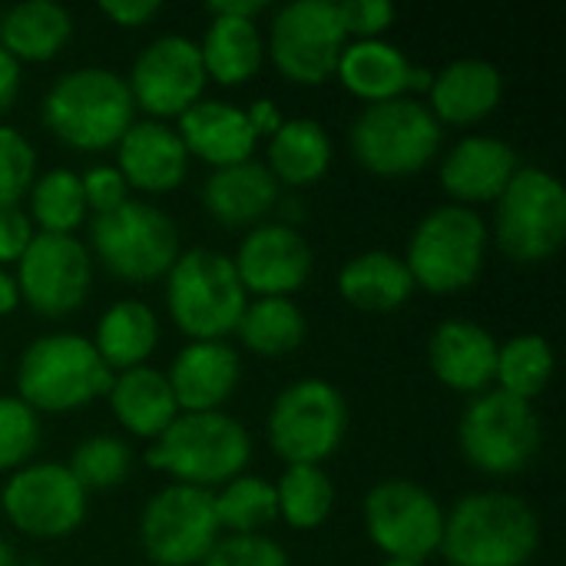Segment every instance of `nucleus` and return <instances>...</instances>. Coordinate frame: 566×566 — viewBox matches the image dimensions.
<instances>
[{
	"mask_svg": "<svg viewBox=\"0 0 566 566\" xmlns=\"http://www.w3.org/2000/svg\"><path fill=\"white\" fill-rule=\"evenodd\" d=\"M245 116H249V123H252V129H255V136H262V133H275L279 126H282V109H279V103L275 99H269V96H259V99H252L249 106H245Z\"/></svg>",
	"mask_w": 566,
	"mask_h": 566,
	"instance_id": "nucleus-46",
	"label": "nucleus"
},
{
	"mask_svg": "<svg viewBox=\"0 0 566 566\" xmlns=\"http://www.w3.org/2000/svg\"><path fill=\"white\" fill-rule=\"evenodd\" d=\"M249 461L252 438L229 411H182L146 448L149 468L206 491L245 474Z\"/></svg>",
	"mask_w": 566,
	"mask_h": 566,
	"instance_id": "nucleus-2",
	"label": "nucleus"
},
{
	"mask_svg": "<svg viewBox=\"0 0 566 566\" xmlns=\"http://www.w3.org/2000/svg\"><path fill=\"white\" fill-rule=\"evenodd\" d=\"M159 342V318L143 298H119L113 302L93 335V348L109 365V371H126L136 365H146V358L156 352Z\"/></svg>",
	"mask_w": 566,
	"mask_h": 566,
	"instance_id": "nucleus-29",
	"label": "nucleus"
},
{
	"mask_svg": "<svg viewBox=\"0 0 566 566\" xmlns=\"http://www.w3.org/2000/svg\"><path fill=\"white\" fill-rule=\"evenodd\" d=\"M544 431L534 401L514 398L501 388L478 391L458 421L461 454L484 474H517L541 451Z\"/></svg>",
	"mask_w": 566,
	"mask_h": 566,
	"instance_id": "nucleus-9",
	"label": "nucleus"
},
{
	"mask_svg": "<svg viewBox=\"0 0 566 566\" xmlns=\"http://www.w3.org/2000/svg\"><path fill=\"white\" fill-rule=\"evenodd\" d=\"M36 179V149L30 136L0 123V206H17Z\"/></svg>",
	"mask_w": 566,
	"mask_h": 566,
	"instance_id": "nucleus-40",
	"label": "nucleus"
},
{
	"mask_svg": "<svg viewBox=\"0 0 566 566\" xmlns=\"http://www.w3.org/2000/svg\"><path fill=\"white\" fill-rule=\"evenodd\" d=\"M199 566H289V554L269 534H226Z\"/></svg>",
	"mask_w": 566,
	"mask_h": 566,
	"instance_id": "nucleus-41",
	"label": "nucleus"
},
{
	"mask_svg": "<svg viewBox=\"0 0 566 566\" xmlns=\"http://www.w3.org/2000/svg\"><path fill=\"white\" fill-rule=\"evenodd\" d=\"M431 80H434V70H428L421 63H411V70H408V90H431Z\"/></svg>",
	"mask_w": 566,
	"mask_h": 566,
	"instance_id": "nucleus-50",
	"label": "nucleus"
},
{
	"mask_svg": "<svg viewBox=\"0 0 566 566\" xmlns=\"http://www.w3.org/2000/svg\"><path fill=\"white\" fill-rule=\"evenodd\" d=\"M494 239L517 262H544L566 239V189L544 166H521L494 199Z\"/></svg>",
	"mask_w": 566,
	"mask_h": 566,
	"instance_id": "nucleus-11",
	"label": "nucleus"
},
{
	"mask_svg": "<svg viewBox=\"0 0 566 566\" xmlns=\"http://www.w3.org/2000/svg\"><path fill=\"white\" fill-rule=\"evenodd\" d=\"M0 566H17V551L7 541H0Z\"/></svg>",
	"mask_w": 566,
	"mask_h": 566,
	"instance_id": "nucleus-51",
	"label": "nucleus"
},
{
	"mask_svg": "<svg viewBox=\"0 0 566 566\" xmlns=\"http://www.w3.org/2000/svg\"><path fill=\"white\" fill-rule=\"evenodd\" d=\"M338 13L348 30V40H368L381 36L395 23L398 7L391 0H342Z\"/></svg>",
	"mask_w": 566,
	"mask_h": 566,
	"instance_id": "nucleus-42",
	"label": "nucleus"
},
{
	"mask_svg": "<svg viewBox=\"0 0 566 566\" xmlns=\"http://www.w3.org/2000/svg\"><path fill=\"white\" fill-rule=\"evenodd\" d=\"M40 415L23 401L0 395V471L23 468L40 444Z\"/></svg>",
	"mask_w": 566,
	"mask_h": 566,
	"instance_id": "nucleus-39",
	"label": "nucleus"
},
{
	"mask_svg": "<svg viewBox=\"0 0 566 566\" xmlns=\"http://www.w3.org/2000/svg\"><path fill=\"white\" fill-rule=\"evenodd\" d=\"M166 305L192 342H212L235 332L249 292L239 282L232 255L216 249H186L166 272Z\"/></svg>",
	"mask_w": 566,
	"mask_h": 566,
	"instance_id": "nucleus-5",
	"label": "nucleus"
},
{
	"mask_svg": "<svg viewBox=\"0 0 566 566\" xmlns=\"http://www.w3.org/2000/svg\"><path fill=\"white\" fill-rule=\"evenodd\" d=\"M232 265L245 292L255 295H292L312 275L315 255L295 226L259 222L239 242Z\"/></svg>",
	"mask_w": 566,
	"mask_h": 566,
	"instance_id": "nucleus-18",
	"label": "nucleus"
},
{
	"mask_svg": "<svg viewBox=\"0 0 566 566\" xmlns=\"http://www.w3.org/2000/svg\"><path fill=\"white\" fill-rule=\"evenodd\" d=\"M517 169H521V156L507 139L474 133L448 149L438 172L448 196L461 206H471V202L497 199Z\"/></svg>",
	"mask_w": 566,
	"mask_h": 566,
	"instance_id": "nucleus-20",
	"label": "nucleus"
},
{
	"mask_svg": "<svg viewBox=\"0 0 566 566\" xmlns=\"http://www.w3.org/2000/svg\"><path fill=\"white\" fill-rule=\"evenodd\" d=\"M83 196H86V209L93 212H106V209H116L119 202L129 199V186L123 179V172L116 169V163H99V166H90L83 176Z\"/></svg>",
	"mask_w": 566,
	"mask_h": 566,
	"instance_id": "nucleus-43",
	"label": "nucleus"
},
{
	"mask_svg": "<svg viewBox=\"0 0 566 566\" xmlns=\"http://www.w3.org/2000/svg\"><path fill=\"white\" fill-rule=\"evenodd\" d=\"M338 292L361 312H391L411 298L415 279L401 255L388 249H368L338 269Z\"/></svg>",
	"mask_w": 566,
	"mask_h": 566,
	"instance_id": "nucleus-28",
	"label": "nucleus"
},
{
	"mask_svg": "<svg viewBox=\"0 0 566 566\" xmlns=\"http://www.w3.org/2000/svg\"><path fill=\"white\" fill-rule=\"evenodd\" d=\"M176 119V133L182 136L189 156L206 159L212 169L252 159V149L259 143L245 109L226 99H196Z\"/></svg>",
	"mask_w": 566,
	"mask_h": 566,
	"instance_id": "nucleus-24",
	"label": "nucleus"
},
{
	"mask_svg": "<svg viewBox=\"0 0 566 566\" xmlns=\"http://www.w3.org/2000/svg\"><path fill=\"white\" fill-rule=\"evenodd\" d=\"M428 365L441 385L478 395L494 381L497 338L474 318H444L428 338Z\"/></svg>",
	"mask_w": 566,
	"mask_h": 566,
	"instance_id": "nucleus-21",
	"label": "nucleus"
},
{
	"mask_svg": "<svg viewBox=\"0 0 566 566\" xmlns=\"http://www.w3.org/2000/svg\"><path fill=\"white\" fill-rule=\"evenodd\" d=\"M99 10L119 27H143L163 10V3L159 0H103Z\"/></svg>",
	"mask_w": 566,
	"mask_h": 566,
	"instance_id": "nucleus-45",
	"label": "nucleus"
},
{
	"mask_svg": "<svg viewBox=\"0 0 566 566\" xmlns=\"http://www.w3.org/2000/svg\"><path fill=\"white\" fill-rule=\"evenodd\" d=\"M222 537L216 491L169 481L139 514V544L159 566H196Z\"/></svg>",
	"mask_w": 566,
	"mask_h": 566,
	"instance_id": "nucleus-12",
	"label": "nucleus"
},
{
	"mask_svg": "<svg viewBox=\"0 0 566 566\" xmlns=\"http://www.w3.org/2000/svg\"><path fill=\"white\" fill-rule=\"evenodd\" d=\"M17 289L20 298L46 315L60 318L83 305L90 282H93V262L90 249L76 235L63 232H33L27 252L17 259Z\"/></svg>",
	"mask_w": 566,
	"mask_h": 566,
	"instance_id": "nucleus-16",
	"label": "nucleus"
},
{
	"mask_svg": "<svg viewBox=\"0 0 566 566\" xmlns=\"http://www.w3.org/2000/svg\"><path fill=\"white\" fill-rule=\"evenodd\" d=\"M441 123L418 96L365 103L348 126L355 159L378 176H408L424 169L441 146Z\"/></svg>",
	"mask_w": 566,
	"mask_h": 566,
	"instance_id": "nucleus-6",
	"label": "nucleus"
},
{
	"mask_svg": "<svg viewBox=\"0 0 566 566\" xmlns=\"http://www.w3.org/2000/svg\"><path fill=\"white\" fill-rule=\"evenodd\" d=\"M265 431L285 464H322L348 434V401L325 378H298L275 395Z\"/></svg>",
	"mask_w": 566,
	"mask_h": 566,
	"instance_id": "nucleus-10",
	"label": "nucleus"
},
{
	"mask_svg": "<svg viewBox=\"0 0 566 566\" xmlns=\"http://www.w3.org/2000/svg\"><path fill=\"white\" fill-rule=\"evenodd\" d=\"M20 305V289H17V279L0 265V315L13 312Z\"/></svg>",
	"mask_w": 566,
	"mask_h": 566,
	"instance_id": "nucleus-49",
	"label": "nucleus"
},
{
	"mask_svg": "<svg viewBox=\"0 0 566 566\" xmlns=\"http://www.w3.org/2000/svg\"><path fill=\"white\" fill-rule=\"evenodd\" d=\"M116 169L126 186L143 192H172L189 172V149L176 126L163 119H133L116 143Z\"/></svg>",
	"mask_w": 566,
	"mask_h": 566,
	"instance_id": "nucleus-19",
	"label": "nucleus"
},
{
	"mask_svg": "<svg viewBox=\"0 0 566 566\" xmlns=\"http://www.w3.org/2000/svg\"><path fill=\"white\" fill-rule=\"evenodd\" d=\"M0 13H3V10H0Z\"/></svg>",
	"mask_w": 566,
	"mask_h": 566,
	"instance_id": "nucleus-54",
	"label": "nucleus"
},
{
	"mask_svg": "<svg viewBox=\"0 0 566 566\" xmlns=\"http://www.w3.org/2000/svg\"><path fill=\"white\" fill-rule=\"evenodd\" d=\"M20 80H23L20 60H17V56H10V53L0 46V113L17 99V93H20Z\"/></svg>",
	"mask_w": 566,
	"mask_h": 566,
	"instance_id": "nucleus-47",
	"label": "nucleus"
},
{
	"mask_svg": "<svg viewBox=\"0 0 566 566\" xmlns=\"http://www.w3.org/2000/svg\"><path fill=\"white\" fill-rule=\"evenodd\" d=\"M199 53H202L206 76H212L226 86H239L262 66L265 43H262L255 20L212 17V23L202 33Z\"/></svg>",
	"mask_w": 566,
	"mask_h": 566,
	"instance_id": "nucleus-32",
	"label": "nucleus"
},
{
	"mask_svg": "<svg viewBox=\"0 0 566 566\" xmlns=\"http://www.w3.org/2000/svg\"><path fill=\"white\" fill-rule=\"evenodd\" d=\"M305 312L292 295H255L235 325V335L255 355H289L305 342Z\"/></svg>",
	"mask_w": 566,
	"mask_h": 566,
	"instance_id": "nucleus-33",
	"label": "nucleus"
},
{
	"mask_svg": "<svg viewBox=\"0 0 566 566\" xmlns=\"http://www.w3.org/2000/svg\"><path fill=\"white\" fill-rule=\"evenodd\" d=\"M279 179L259 159L219 166L202 182V206L222 226H259L279 206Z\"/></svg>",
	"mask_w": 566,
	"mask_h": 566,
	"instance_id": "nucleus-23",
	"label": "nucleus"
},
{
	"mask_svg": "<svg viewBox=\"0 0 566 566\" xmlns=\"http://www.w3.org/2000/svg\"><path fill=\"white\" fill-rule=\"evenodd\" d=\"M428 96V109L438 123H478L497 109L504 76L484 56H458L434 73Z\"/></svg>",
	"mask_w": 566,
	"mask_h": 566,
	"instance_id": "nucleus-25",
	"label": "nucleus"
},
{
	"mask_svg": "<svg viewBox=\"0 0 566 566\" xmlns=\"http://www.w3.org/2000/svg\"><path fill=\"white\" fill-rule=\"evenodd\" d=\"M488 252V222L481 212L461 202L434 206L428 209L411 239L405 265L415 279V285H424L428 292L451 295L468 289L481 269Z\"/></svg>",
	"mask_w": 566,
	"mask_h": 566,
	"instance_id": "nucleus-7",
	"label": "nucleus"
},
{
	"mask_svg": "<svg viewBox=\"0 0 566 566\" xmlns=\"http://www.w3.org/2000/svg\"><path fill=\"white\" fill-rule=\"evenodd\" d=\"M0 507L10 524L30 537H66L86 517V491L60 461H33L17 468L3 491Z\"/></svg>",
	"mask_w": 566,
	"mask_h": 566,
	"instance_id": "nucleus-15",
	"label": "nucleus"
},
{
	"mask_svg": "<svg viewBox=\"0 0 566 566\" xmlns=\"http://www.w3.org/2000/svg\"><path fill=\"white\" fill-rule=\"evenodd\" d=\"M20 566H50V564H43V560H27V564H20Z\"/></svg>",
	"mask_w": 566,
	"mask_h": 566,
	"instance_id": "nucleus-53",
	"label": "nucleus"
},
{
	"mask_svg": "<svg viewBox=\"0 0 566 566\" xmlns=\"http://www.w3.org/2000/svg\"><path fill=\"white\" fill-rule=\"evenodd\" d=\"M66 468L83 491H106L126 481L133 468V448L116 434H90L73 448Z\"/></svg>",
	"mask_w": 566,
	"mask_h": 566,
	"instance_id": "nucleus-38",
	"label": "nucleus"
},
{
	"mask_svg": "<svg viewBox=\"0 0 566 566\" xmlns=\"http://www.w3.org/2000/svg\"><path fill=\"white\" fill-rule=\"evenodd\" d=\"M541 547L537 511L511 491H471L444 514L441 554L451 566H524Z\"/></svg>",
	"mask_w": 566,
	"mask_h": 566,
	"instance_id": "nucleus-1",
	"label": "nucleus"
},
{
	"mask_svg": "<svg viewBox=\"0 0 566 566\" xmlns=\"http://www.w3.org/2000/svg\"><path fill=\"white\" fill-rule=\"evenodd\" d=\"M381 566H424V564H415V560H395V557H388Z\"/></svg>",
	"mask_w": 566,
	"mask_h": 566,
	"instance_id": "nucleus-52",
	"label": "nucleus"
},
{
	"mask_svg": "<svg viewBox=\"0 0 566 566\" xmlns=\"http://www.w3.org/2000/svg\"><path fill=\"white\" fill-rule=\"evenodd\" d=\"M279 517L298 531H312L328 521L335 507V484L322 464H289L275 484Z\"/></svg>",
	"mask_w": 566,
	"mask_h": 566,
	"instance_id": "nucleus-35",
	"label": "nucleus"
},
{
	"mask_svg": "<svg viewBox=\"0 0 566 566\" xmlns=\"http://www.w3.org/2000/svg\"><path fill=\"white\" fill-rule=\"evenodd\" d=\"M33 239V222L20 206H0V262H17Z\"/></svg>",
	"mask_w": 566,
	"mask_h": 566,
	"instance_id": "nucleus-44",
	"label": "nucleus"
},
{
	"mask_svg": "<svg viewBox=\"0 0 566 566\" xmlns=\"http://www.w3.org/2000/svg\"><path fill=\"white\" fill-rule=\"evenodd\" d=\"M109 385V365L80 332L36 335L17 361V398H23L36 415L83 408L103 398Z\"/></svg>",
	"mask_w": 566,
	"mask_h": 566,
	"instance_id": "nucleus-4",
	"label": "nucleus"
},
{
	"mask_svg": "<svg viewBox=\"0 0 566 566\" xmlns=\"http://www.w3.org/2000/svg\"><path fill=\"white\" fill-rule=\"evenodd\" d=\"M408 70H411L408 53L385 36L348 40L342 56H338V66H335L342 86L348 93L361 96L365 103L405 96L408 93Z\"/></svg>",
	"mask_w": 566,
	"mask_h": 566,
	"instance_id": "nucleus-27",
	"label": "nucleus"
},
{
	"mask_svg": "<svg viewBox=\"0 0 566 566\" xmlns=\"http://www.w3.org/2000/svg\"><path fill=\"white\" fill-rule=\"evenodd\" d=\"M554 378V348L544 335L524 332L507 342H497L494 381L501 391L534 401Z\"/></svg>",
	"mask_w": 566,
	"mask_h": 566,
	"instance_id": "nucleus-34",
	"label": "nucleus"
},
{
	"mask_svg": "<svg viewBox=\"0 0 566 566\" xmlns=\"http://www.w3.org/2000/svg\"><path fill=\"white\" fill-rule=\"evenodd\" d=\"M242 375L239 352L222 338L189 342L176 352L166 378L182 411H222Z\"/></svg>",
	"mask_w": 566,
	"mask_h": 566,
	"instance_id": "nucleus-22",
	"label": "nucleus"
},
{
	"mask_svg": "<svg viewBox=\"0 0 566 566\" xmlns=\"http://www.w3.org/2000/svg\"><path fill=\"white\" fill-rule=\"evenodd\" d=\"M206 66L199 43L186 33H159L153 36L133 60L126 76L136 106H143L153 119L179 116L206 90Z\"/></svg>",
	"mask_w": 566,
	"mask_h": 566,
	"instance_id": "nucleus-17",
	"label": "nucleus"
},
{
	"mask_svg": "<svg viewBox=\"0 0 566 566\" xmlns=\"http://www.w3.org/2000/svg\"><path fill=\"white\" fill-rule=\"evenodd\" d=\"M269 169L279 182L308 186L322 179L332 166V139L328 129L312 116H289L269 136Z\"/></svg>",
	"mask_w": 566,
	"mask_h": 566,
	"instance_id": "nucleus-31",
	"label": "nucleus"
},
{
	"mask_svg": "<svg viewBox=\"0 0 566 566\" xmlns=\"http://www.w3.org/2000/svg\"><path fill=\"white\" fill-rule=\"evenodd\" d=\"M361 514L371 544L395 560L424 564L441 547L444 507L424 484L411 478L378 481L365 494Z\"/></svg>",
	"mask_w": 566,
	"mask_h": 566,
	"instance_id": "nucleus-13",
	"label": "nucleus"
},
{
	"mask_svg": "<svg viewBox=\"0 0 566 566\" xmlns=\"http://www.w3.org/2000/svg\"><path fill=\"white\" fill-rule=\"evenodd\" d=\"M348 43L335 0H289L275 10L269 27V53L275 66L305 86L325 83Z\"/></svg>",
	"mask_w": 566,
	"mask_h": 566,
	"instance_id": "nucleus-14",
	"label": "nucleus"
},
{
	"mask_svg": "<svg viewBox=\"0 0 566 566\" xmlns=\"http://www.w3.org/2000/svg\"><path fill=\"white\" fill-rule=\"evenodd\" d=\"M96 259L126 282H153L166 275L179 255V229L166 209L149 199H126L96 212L90 222Z\"/></svg>",
	"mask_w": 566,
	"mask_h": 566,
	"instance_id": "nucleus-8",
	"label": "nucleus"
},
{
	"mask_svg": "<svg viewBox=\"0 0 566 566\" xmlns=\"http://www.w3.org/2000/svg\"><path fill=\"white\" fill-rule=\"evenodd\" d=\"M216 517L219 527L229 534H262L279 517L275 484L255 474H239L222 484L216 494Z\"/></svg>",
	"mask_w": 566,
	"mask_h": 566,
	"instance_id": "nucleus-37",
	"label": "nucleus"
},
{
	"mask_svg": "<svg viewBox=\"0 0 566 566\" xmlns=\"http://www.w3.org/2000/svg\"><path fill=\"white\" fill-rule=\"evenodd\" d=\"M86 196L80 172L66 166H53L40 172L30 186V222L40 226V232H63L73 235V229L86 219Z\"/></svg>",
	"mask_w": 566,
	"mask_h": 566,
	"instance_id": "nucleus-36",
	"label": "nucleus"
},
{
	"mask_svg": "<svg viewBox=\"0 0 566 566\" xmlns=\"http://www.w3.org/2000/svg\"><path fill=\"white\" fill-rule=\"evenodd\" d=\"M73 33V13L56 0H20L0 13V46L17 60H50Z\"/></svg>",
	"mask_w": 566,
	"mask_h": 566,
	"instance_id": "nucleus-30",
	"label": "nucleus"
},
{
	"mask_svg": "<svg viewBox=\"0 0 566 566\" xmlns=\"http://www.w3.org/2000/svg\"><path fill=\"white\" fill-rule=\"evenodd\" d=\"M265 7H269L265 0H212L209 13L212 17H245V20H255Z\"/></svg>",
	"mask_w": 566,
	"mask_h": 566,
	"instance_id": "nucleus-48",
	"label": "nucleus"
},
{
	"mask_svg": "<svg viewBox=\"0 0 566 566\" xmlns=\"http://www.w3.org/2000/svg\"><path fill=\"white\" fill-rule=\"evenodd\" d=\"M136 119L126 76L109 66H73L43 93L46 129L73 149H106Z\"/></svg>",
	"mask_w": 566,
	"mask_h": 566,
	"instance_id": "nucleus-3",
	"label": "nucleus"
},
{
	"mask_svg": "<svg viewBox=\"0 0 566 566\" xmlns=\"http://www.w3.org/2000/svg\"><path fill=\"white\" fill-rule=\"evenodd\" d=\"M106 398H109L116 421L139 438L163 434L169 428V421L179 415V405H176L166 371H159L153 365H136V368L116 371Z\"/></svg>",
	"mask_w": 566,
	"mask_h": 566,
	"instance_id": "nucleus-26",
	"label": "nucleus"
}]
</instances>
